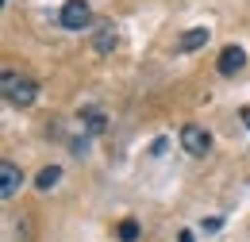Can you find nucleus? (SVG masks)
Returning <instances> with one entry per match:
<instances>
[{
  "mask_svg": "<svg viewBox=\"0 0 250 242\" xmlns=\"http://www.w3.org/2000/svg\"><path fill=\"white\" fill-rule=\"evenodd\" d=\"M0 85H4V100H8L12 108H31L35 96H39V85H35L31 77H20V73H12V69L4 73Z\"/></svg>",
  "mask_w": 250,
  "mask_h": 242,
  "instance_id": "obj_1",
  "label": "nucleus"
},
{
  "mask_svg": "<svg viewBox=\"0 0 250 242\" xmlns=\"http://www.w3.org/2000/svg\"><path fill=\"white\" fill-rule=\"evenodd\" d=\"M181 150L192 154V158H204V154L212 150V135H208L200 123H185V127H181Z\"/></svg>",
  "mask_w": 250,
  "mask_h": 242,
  "instance_id": "obj_2",
  "label": "nucleus"
},
{
  "mask_svg": "<svg viewBox=\"0 0 250 242\" xmlns=\"http://www.w3.org/2000/svg\"><path fill=\"white\" fill-rule=\"evenodd\" d=\"M58 20H62L65 31H81V27H89V23H93V8H89L85 0H65Z\"/></svg>",
  "mask_w": 250,
  "mask_h": 242,
  "instance_id": "obj_3",
  "label": "nucleus"
},
{
  "mask_svg": "<svg viewBox=\"0 0 250 242\" xmlns=\"http://www.w3.org/2000/svg\"><path fill=\"white\" fill-rule=\"evenodd\" d=\"M20 184H23L20 165H16V161H0V196H4V200H12V196L20 192Z\"/></svg>",
  "mask_w": 250,
  "mask_h": 242,
  "instance_id": "obj_4",
  "label": "nucleus"
},
{
  "mask_svg": "<svg viewBox=\"0 0 250 242\" xmlns=\"http://www.w3.org/2000/svg\"><path fill=\"white\" fill-rule=\"evenodd\" d=\"M243 65H247V54H243V46H223V50H219L216 69L223 73V77H235Z\"/></svg>",
  "mask_w": 250,
  "mask_h": 242,
  "instance_id": "obj_5",
  "label": "nucleus"
},
{
  "mask_svg": "<svg viewBox=\"0 0 250 242\" xmlns=\"http://www.w3.org/2000/svg\"><path fill=\"white\" fill-rule=\"evenodd\" d=\"M120 46V31H116V23H100L93 35V50L96 54H112Z\"/></svg>",
  "mask_w": 250,
  "mask_h": 242,
  "instance_id": "obj_6",
  "label": "nucleus"
},
{
  "mask_svg": "<svg viewBox=\"0 0 250 242\" xmlns=\"http://www.w3.org/2000/svg\"><path fill=\"white\" fill-rule=\"evenodd\" d=\"M204 42H208V27H188V31H181V35H177V50H181V54L200 50Z\"/></svg>",
  "mask_w": 250,
  "mask_h": 242,
  "instance_id": "obj_7",
  "label": "nucleus"
},
{
  "mask_svg": "<svg viewBox=\"0 0 250 242\" xmlns=\"http://www.w3.org/2000/svg\"><path fill=\"white\" fill-rule=\"evenodd\" d=\"M58 181H62V169H58V165H46V169H39V177H35V188H39V192H50V188H54Z\"/></svg>",
  "mask_w": 250,
  "mask_h": 242,
  "instance_id": "obj_8",
  "label": "nucleus"
},
{
  "mask_svg": "<svg viewBox=\"0 0 250 242\" xmlns=\"http://www.w3.org/2000/svg\"><path fill=\"white\" fill-rule=\"evenodd\" d=\"M81 120H85V131H89V135H100V131L108 127V123H104V112H100V108H85V112H81Z\"/></svg>",
  "mask_w": 250,
  "mask_h": 242,
  "instance_id": "obj_9",
  "label": "nucleus"
},
{
  "mask_svg": "<svg viewBox=\"0 0 250 242\" xmlns=\"http://www.w3.org/2000/svg\"><path fill=\"white\" fill-rule=\"evenodd\" d=\"M116 235H120V242H139V223H135V219H124V223L116 227Z\"/></svg>",
  "mask_w": 250,
  "mask_h": 242,
  "instance_id": "obj_10",
  "label": "nucleus"
},
{
  "mask_svg": "<svg viewBox=\"0 0 250 242\" xmlns=\"http://www.w3.org/2000/svg\"><path fill=\"white\" fill-rule=\"evenodd\" d=\"M200 227H204V231H208V235H212V231H219V227H223V219H204V223H200Z\"/></svg>",
  "mask_w": 250,
  "mask_h": 242,
  "instance_id": "obj_11",
  "label": "nucleus"
},
{
  "mask_svg": "<svg viewBox=\"0 0 250 242\" xmlns=\"http://www.w3.org/2000/svg\"><path fill=\"white\" fill-rule=\"evenodd\" d=\"M89 150V139H73V154H85Z\"/></svg>",
  "mask_w": 250,
  "mask_h": 242,
  "instance_id": "obj_12",
  "label": "nucleus"
},
{
  "mask_svg": "<svg viewBox=\"0 0 250 242\" xmlns=\"http://www.w3.org/2000/svg\"><path fill=\"white\" fill-rule=\"evenodd\" d=\"M239 120H243V123H247V127H250V104H247V108H243V112H239Z\"/></svg>",
  "mask_w": 250,
  "mask_h": 242,
  "instance_id": "obj_13",
  "label": "nucleus"
},
{
  "mask_svg": "<svg viewBox=\"0 0 250 242\" xmlns=\"http://www.w3.org/2000/svg\"><path fill=\"white\" fill-rule=\"evenodd\" d=\"M177 242H192V231H181V235H177Z\"/></svg>",
  "mask_w": 250,
  "mask_h": 242,
  "instance_id": "obj_14",
  "label": "nucleus"
}]
</instances>
